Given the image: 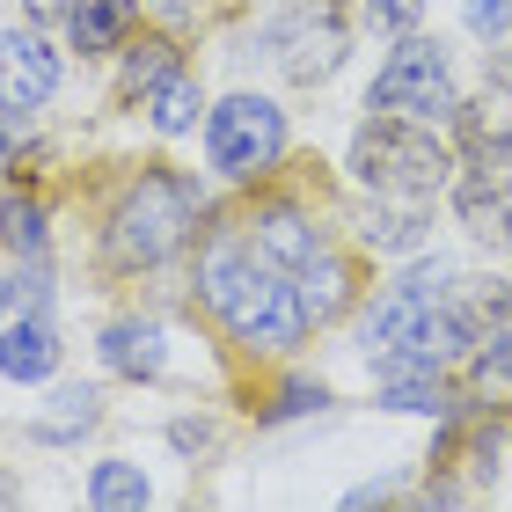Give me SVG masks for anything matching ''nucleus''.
<instances>
[{
  "label": "nucleus",
  "instance_id": "nucleus-16",
  "mask_svg": "<svg viewBox=\"0 0 512 512\" xmlns=\"http://www.w3.org/2000/svg\"><path fill=\"white\" fill-rule=\"evenodd\" d=\"M88 505H96V512L147 505V476H139V461H96V476H88Z\"/></svg>",
  "mask_w": 512,
  "mask_h": 512
},
{
  "label": "nucleus",
  "instance_id": "nucleus-2",
  "mask_svg": "<svg viewBox=\"0 0 512 512\" xmlns=\"http://www.w3.org/2000/svg\"><path fill=\"white\" fill-rule=\"evenodd\" d=\"M344 169H352L374 198H432V191H447L454 154L432 139V125H417V118H381V110H374V118L352 132Z\"/></svg>",
  "mask_w": 512,
  "mask_h": 512
},
{
  "label": "nucleus",
  "instance_id": "nucleus-3",
  "mask_svg": "<svg viewBox=\"0 0 512 512\" xmlns=\"http://www.w3.org/2000/svg\"><path fill=\"white\" fill-rule=\"evenodd\" d=\"M191 220H198V183L191 176H139L125 205L110 213V264L125 271H154L161 256H176L183 242H191Z\"/></svg>",
  "mask_w": 512,
  "mask_h": 512
},
{
  "label": "nucleus",
  "instance_id": "nucleus-4",
  "mask_svg": "<svg viewBox=\"0 0 512 512\" xmlns=\"http://www.w3.org/2000/svg\"><path fill=\"white\" fill-rule=\"evenodd\" d=\"M366 110H381V118H417V125H447L454 110H461L454 103L447 44H439V37H403L381 59L374 88H366Z\"/></svg>",
  "mask_w": 512,
  "mask_h": 512
},
{
  "label": "nucleus",
  "instance_id": "nucleus-12",
  "mask_svg": "<svg viewBox=\"0 0 512 512\" xmlns=\"http://www.w3.org/2000/svg\"><path fill=\"white\" fill-rule=\"evenodd\" d=\"M103 417V395L88 388V381H74V388H52V403H44L37 417H30V439H44V447H74V439L88 432Z\"/></svg>",
  "mask_w": 512,
  "mask_h": 512
},
{
  "label": "nucleus",
  "instance_id": "nucleus-29",
  "mask_svg": "<svg viewBox=\"0 0 512 512\" xmlns=\"http://www.w3.org/2000/svg\"><path fill=\"white\" fill-rule=\"evenodd\" d=\"M491 88H498V96H512V52H505V59H491Z\"/></svg>",
  "mask_w": 512,
  "mask_h": 512
},
{
  "label": "nucleus",
  "instance_id": "nucleus-22",
  "mask_svg": "<svg viewBox=\"0 0 512 512\" xmlns=\"http://www.w3.org/2000/svg\"><path fill=\"white\" fill-rule=\"evenodd\" d=\"M322 403H330V388H322V381H286V388H278V403L264 410V425H286V417H315Z\"/></svg>",
  "mask_w": 512,
  "mask_h": 512
},
{
  "label": "nucleus",
  "instance_id": "nucleus-30",
  "mask_svg": "<svg viewBox=\"0 0 512 512\" xmlns=\"http://www.w3.org/2000/svg\"><path fill=\"white\" fill-rule=\"evenodd\" d=\"M15 308V286H8V278H0V315H8Z\"/></svg>",
  "mask_w": 512,
  "mask_h": 512
},
{
  "label": "nucleus",
  "instance_id": "nucleus-6",
  "mask_svg": "<svg viewBox=\"0 0 512 512\" xmlns=\"http://www.w3.org/2000/svg\"><path fill=\"white\" fill-rule=\"evenodd\" d=\"M256 44L286 59V74H293L300 88L330 81L337 66H344V30L330 22V0H322V8H293V15H271V22H264V37H256Z\"/></svg>",
  "mask_w": 512,
  "mask_h": 512
},
{
  "label": "nucleus",
  "instance_id": "nucleus-27",
  "mask_svg": "<svg viewBox=\"0 0 512 512\" xmlns=\"http://www.w3.org/2000/svg\"><path fill=\"white\" fill-rule=\"evenodd\" d=\"M22 15L44 30V22H66V15H74V0H22Z\"/></svg>",
  "mask_w": 512,
  "mask_h": 512
},
{
  "label": "nucleus",
  "instance_id": "nucleus-28",
  "mask_svg": "<svg viewBox=\"0 0 512 512\" xmlns=\"http://www.w3.org/2000/svg\"><path fill=\"white\" fill-rule=\"evenodd\" d=\"M498 249H512V191H498Z\"/></svg>",
  "mask_w": 512,
  "mask_h": 512
},
{
  "label": "nucleus",
  "instance_id": "nucleus-24",
  "mask_svg": "<svg viewBox=\"0 0 512 512\" xmlns=\"http://www.w3.org/2000/svg\"><path fill=\"white\" fill-rule=\"evenodd\" d=\"M395 286H410L417 300H447V293H454V264H447V256H432V264H410Z\"/></svg>",
  "mask_w": 512,
  "mask_h": 512
},
{
  "label": "nucleus",
  "instance_id": "nucleus-9",
  "mask_svg": "<svg viewBox=\"0 0 512 512\" xmlns=\"http://www.w3.org/2000/svg\"><path fill=\"white\" fill-rule=\"evenodd\" d=\"M52 366H59V330H52V315L15 308V322H0V374H8V381H44Z\"/></svg>",
  "mask_w": 512,
  "mask_h": 512
},
{
  "label": "nucleus",
  "instance_id": "nucleus-31",
  "mask_svg": "<svg viewBox=\"0 0 512 512\" xmlns=\"http://www.w3.org/2000/svg\"><path fill=\"white\" fill-rule=\"evenodd\" d=\"M8 147H15V139H8V125H0V169H8Z\"/></svg>",
  "mask_w": 512,
  "mask_h": 512
},
{
  "label": "nucleus",
  "instance_id": "nucleus-17",
  "mask_svg": "<svg viewBox=\"0 0 512 512\" xmlns=\"http://www.w3.org/2000/svg\"><path fill=\"white\" fill-rule=\"evenodd\" d=\"M147 96H154V132H191L198 125V110H205V96H198V81L191 74H169V81H154L147 88Z\"/></svg>",
  "mask_w": 512,
  "mask_h": 512
},
{
  "label": "nucleus",
  "instance_id": "nucleus-14",
  "mask_svg": "<svg viewBox=\"0 0 512 512\" xmlns=\"http://www.w3.org/2000/svg\"><path fill=\"white\" fill-rule=\"evenodd\" d=\"M125 22H132V0H74L66 30H74L81 59H96V52H118V44H125Z\"/></svg>",
  "mask_w": 512,
  "mask_h": 512
},
{
  "label": "nucleus",
  "instance_id": "nucleus-10",
  "mask_svg": "<svg viewBox=\"0 0 512 512\" xmlns=\"http://www.w3.org/2000/svg\"><path fill=\"white\" fill-rule=\"evenodd\" d=\"M249 242L264 249L271 264L300 271V264H315V256H322V227L300 213V205H271V213H256V220H249Z\"/></svg>",
  "mask_w": 512,
  "mask_h": 512
},
{
  "label": "nucleus",
  "instance_id": "nucleus-20",
  "mask_svg": "<svg viewBox=\"0 0 512 512\" xmlns=\"http://www.w3.org/2000/svg\"><path fill=\"white\" fill-rule=\"evenodd\" d=\"M381 388H388L381 403H388V410H410V417H447V410H454V395L439 388L432 374H403V381H381Z\"/></svg>",
  "mask_w": 512,
  "mask_h": 512
},
{
  "label": "nucleus",
  "instance_id": "nucleus-13",
  "mask_svg": "<svg viewBox=\"0 0 512 512\" xmlns=\"http://www.w3.org/2000/svg\"><path fill=\"white\" fill-rule=\"evenodd\" d=\"M425 308H439V300H417L410 286H388L374 308H366V322H359L366 359H374V352H395V344H410V330H417V315H425Z\"/></svg>",
  "mask_w": 512,
  "mask_h": 512
},
{
  "label": "nucleus",
  "instance_id": "nucleus-8",
  "mask_svg": "<svg viewBox=\"0 0 512 512\" xmlns=\"http://www.w3.org/2000/svg\"><path fill=\"white\" fill-rule=\"evenodd\" d=\"M432 235V198H374L359 220V242L374 256H410Z\"/></svg>",
  "mask_w": 512,
  "mask_h": 512
},
{
  "label": "nucleus",
  "instance_id": "nucleus-7",
  "mask_svg": "<svg viewBox=\"0 0 512 512\" xmlns=\"http://www.w3.org/2000/svg\"><path fill=\"white\" fill-rule=\"evenodd\" d=\"M59 96V52L37 30H0V110L22 125Z\"/></svg>",
  "mask_w": 512,
  "mask_h": 512
},
{
  "label": "nucleus",
  "instance_id": "nucleus-15",
  "mask_svg": "<svg viewBox=\"0 0 512 512\" xmlns=\"http://www.w3.org/2000/svg\"><path fill=\"white\" fill-rule=\"evenodd\" d=\"M293 293H300V315H308V322H330L344 300H352V278H344L337 256H315V264L293 271Z\"/></svg>",
  "mask_w": 512,
  "mask_h": 512
},
{
  "label": "nucleus",
  "instance_id": "nucleus-1",
  "mask_svg": "<svg viewBox=\"0 0 512 512\" xmlns=\"http://www.w3.org/2000/svg\"><path fill=\"white\" fill-rule=\"evenodd\" d=\"M198 300L227 322L235 344H249V352H293L300 330H308L293 271L271 264V256L249 242V227H220V235L198 249Z\"/></svg>",
  "mask_w": 512,
  "mask_h": 512
},
{
  "label": "nucleus",
  "instance_id": "nucleus-32",
  "mask_svg": "<svg viewBox=\"0 0 512 512\" xmlns=\"http://www.w3.org/2000/svg\"><path fill=\"white\" fill-rule=\"evenodd\" d=\"M330 8H344V0H330Z\"/></svg>",
  "mask_w": 512,
  "mask_h": 512
},
{
  "label": "nucleus",
  "instance_id": "nucleus-19",
  "mask_svg": "<svg viewBox=\"0 0 512 512\" xmlns=\"http://www.w3.org/2000/svg\"><path fill=\"white\" fill-rule=\"evenodd\" d=\"M169 74H176V44L169 37L125 44V96H139V88H154V81H169Z\"/></svg>",
  "mask_w": 512,
  "mask_h": 512
},
{
  "label": "nucleus",
  "instance_id": "nucleus-23",
  "mask_svg": "<svg viewBox=\"0 0 512 512\" xmlns=\"http://www.w3.org/2000/svg\"><path fill=\"white\" fill-rule=\"evenodd\" d=\"M417 15H425V0H366V22H374L381 37H410Z\"/></svg>",
  "mask_w": 512,
  "mask_h": 512
},
{
  "label": "nucleus",
  "instance_id": "nucleus-18",
  "mask_svg": "<svg viewBox=\"0 0 512 512\" xmlns=\"http://www.w3.org/2000/svg\"><path fill=\"white\" fill-rule=\"evenodd\" d=\"M0 242H8L15 256H44V205L8 191V198H0Z\"/></svg>",
  "mask_w": 512,
  "mask_h": 512
},
{
  "label": "nucleus",
  "instance_id": "nucleus-25",
  "mask_svg": "<svg viewBox=\"0 0 512 512\" xmlns=\"http://www.w3.org/2000/svg\"><path fill=\"white\" fill-rule=\"evenodd\" d=\"M461 22H469L483 44H498V37L512 30V0H469V8H461Z\"/></svg>",
  "mask_w": 512,
  "mask_h": 512
},
{
  "label": "nucleus",
  "instance_id": "nucleus-26",
  "mask_svg": "<svg viewBox=\"0 0 512 512\" xmlns=\"http://www.w3.org/2000/svg\"><path fill=\"white\" fill-rule=\"evenodd\" d=\"M169 447H176V454L213 447V425H205V417H176V425H169Z\"/></svg>",
  "mask_w": 512,
  "mask_h": 512
},
{
  "label": "nucleus",
  "instance_id": "nucleus-11",
  "mask_svg": "<svg viewBox=\"0 0 512 512\" xmlns=\"http://www.w3.org/2000/svg\"><path fill=\"white\" fill-rule=\"evenodd\" d=\"M103 366L125 381H154L161 366H169V344H161L154 322H110L103 330Z\"/></svg>",
  "mask_w": 512,
  "mask_h": 512
},
{
  "label": "nucleus",
  "instance_id": "nucleus-21",
  "mask_svg": "<svg viewBox=\"0 0 512 512\" xmlns=\"http://www.w3.org/2000/svg\"><path fill=\"white\" fill-rule=\"evenodd\" d=\"M476 366L483 381H512V308H491L476 330Z\"/></svg>",
  "mask_w": 512,
  "mask_h": 512
},
{
  "label": "nucleus",
  "instance_id": "nucleus-5",
  "mask_svg": "<svg viewBox=\"0 0 512 512\" xmlns=\"http://www.w3.org/2000/svg\"><path fill=\"white\" fill-rule=\"evenodd\" d=\"M205 154H213V169L227 183H256L278 169V154H286V110L271 96H227L220 110H205Z\"/></svg>",
  "mask_w": 512,
  "mask_h": 512
}]
</instances>
